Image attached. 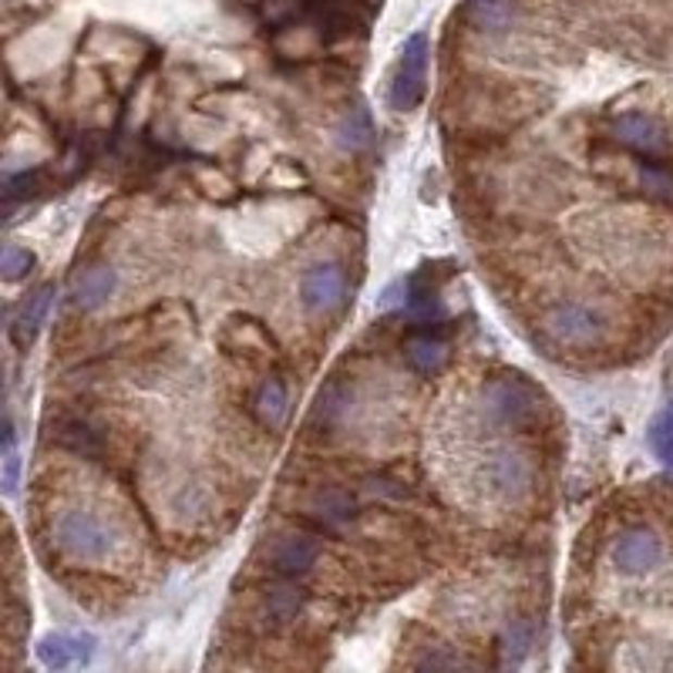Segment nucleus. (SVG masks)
Masks as SVG:
<instances>
[{
    "label": "nucleus",
    "instance_id": "f257e3e1",
    "mask_svg": "<svg viewBox=\"0 0 673 673\" xmlns=\"http://www.w3.org/2000/svg\"><path fill=\"white\" fill-rule=\"evenodd\" d=\"M54 539L75 559H101L112 549V533L91 512H64L54 525Z\"/></svg>",
    "mask_w": 673,
    "mask_h": 673
},
{
    "label": "nucleus",
    "instance_id": "f03ea898",
    "mask_svg": "<svg viewBox=\"0 0 673 673\" xmlns=\"http://www.w3.org/2000/svg\"><path fill=\"white\" fill-rule=\"evenodd\" d=\"M428 38L424 34H411L401 48V64L391 85V109L408 112L424 98V78H428Z\"/></svg>",
    "mask_w": 673,
    "mask_h": 673
},
{
    "label": "nucleus",
    "instance_id": "7ed1b4c3",
    "mask_svg": "<svg viewBox=\"0 0 673 673\" xmlns=\"http://www.w3.org/2000/svg\"><path fill=\"white\" fill-rule=\"evenodd\" d=\"M300 297L310 313H334L347 297V279L337 263H316L303 273Z\"/></svg>",
    "mask_w": 673,
    "mask_h": 673
},
{
    "label": "nucleus",
    "instance_id": "20e7f679",
    "mask_svg": "<svg viewBox=\"0 0 673 673\" xmlns=\"http://www.w3.org/2000/svg\"><path fill=\"white\" fill-rule=\"evenodd\" d=\"M613 135L623 141V146H630L633 152H644V155H666L670 152L666 128L653 115H644V112L620 115L613 122Z\"/></svg>",
    "mask_w": 673,
    "mask_h": 673
},
{
    "label": "nucleus",
    "instance_id": "39448f33",
    "mask_svg": "<svg viewBox=\"0 0 673 673\" xmlns=\"http://www.w3.org/2000/svg\"><path fill=\"white\" fill-rule=\"evenodd\" d=\"M660 559H663V546L650 528H630V533H623L613 546V562L630 576L650 573Z\"/></svg>",
    "mask_w": 673,
    "mask_h": 673
},
{
    "label": "nucleus",
    "instance_id": "423d86ee",
    "mask_svg": "<svg viewBox=\"0 0 673 673\" xmlns=\"http://www.w3.org/2000/svg\"><path fill=\"white\" fill-rule=\"evenodd\" d=\"M488 411L502 424H522L536 414V391L519 377H506L488 387Z\"/></svg>",
    "mask_w": 673,
    "mask_h": 673
},
{
    "label": "nucleus",
    "instance_id": "0eeeda50",
    "mask_svg": "<svg viewBox=\"0 0 673 673\" xmlns=\"http://www.w3.org/2000/svg\"><path fill=\"white\" fill-rule=\"evenodd\" d=\"M270 559H273V570L287 579H297V576H307L313 570V562L321 559V546L313 539L294 533V536H279L270 549Z\"/></svg>",
    "mask_w": 673,
    "mask_h": 673
},
{
    "label": "nucleus",
    "instance_id": "6e6552de",
    "mask_svg": "<svg viewBox=\"0 0 673 673\" xmlns=\"http://www.w3.org/2000/svg\"><path fill=\"white\" fill-rule=\"evenodd\" d=\"M549 331L562 344H589L599 334V316L579 303H562L549 313Z\"/></svg>",
    "mask_w": 673,
    "mask_h": 673
},
{
    "label": "nucleus",
    "instance_id": "1a4fd4ad",
    "mask_svg": "<svg viewBox=\"0 0 673 673\" xmlns=\"http://www.w3.org/2000/svg\"><path fill=\"white\" fill-rule=\"evenodd\" d=\"M91 653H95V640H91V636L54 633V636H45V640L38 644V660H41L48 670H67V666L88 663Z\"/></svg>",
    "mask_w": 673,
    "mask_h": 673
},
{
    "label": "nucleus",
    "instance_id": "9d476101",
    "mask_svg": "<svg viewBox=\"0 0 673 673\" xmlns=\"http://www.w3.org/2000/svg\"><path fill=\"white\" fill-rule=\"evenodd\" d=\"M353 512H358V506H353L350 491L334 488V485L316 488L310 499H307V515H310L316 525H324V528L344 525L347 519H353Z\"/></svg>",
    "mask_w": 673,
    "mask_h": 673
},
{
    "label": "nucleus",
    "instance_id": "9b49d317",
    "mask_svg": "<svg viewBox=\"0 0 673 673\" xmlns=\"http://www.w3.org/2000/svg\"><path fill=\"white\" fill-rule=\"evenodd\" d=\"M51 303H54V283H45L41 290H34V294L24 300L17 321H14V327H11V337H14L17 347H27L34 337H38V331H41V324H45Z\"/></svg>",
    "mask_w": 673,
    "mask_h": 673
},
{
    "label": "nucleus",
    "instance_id": "f8f14e48",
    "mask_svg": "<svg viewBox=\"0 0 673 673\" xmlns=\"http://www.w3.org/2000/svg\"><path fill=\"white\" fill-rule=\"evenodd\" d=\"M115 283H119V276L112 266H91L78 276L75 290H71V303H75L78 310H95L112 297Z\"/></svg>",
    "mask_w": 673,
    "mask_h": 673
},
{
    "label": "nucleus",
    "instance_id": "ddd939ff",
    "mask_svg": "<svg viewBox=\"0 0 673 673\" xmlns=\"http://www.w3.org/2000/svg\"><path fill=\"white\" fill-rule=\"evenodd\" d=\"M253 408H257V417L266 424V428H279V424L287 421L290 398H287V387H283L279 377H266V381L257 387Z\"/></svg>",
    "mask_w": 673,
    "mask_h": 673
},
{
    "label": "nucleus",
    "instance_id": "4468645a",
    "mask_svg": "<svg viewBox=\"0 0 673 673\" xmlns=\"http://www.w3.org/2000/svg\"><path fill=\"white\" fill-rule=\"evenodd\" d=\"M300 607H303V593H300L297 586L283 583V586H270V589H266L263 610H266V620H273L276 626L297 620Z\"/></svg>",
    "mask_w": 673,
    "mask_h": 673
},
{
    "label": "nucleus",
    "instance_id": "2eb2a0df",
    "mask_svg": "<svg viewBox=\"0 0 673 673\" xmlns=\"http://www.w3.org/2000/svg\"><path fill=\"white\" fill-rule=\"evenodd\" d=\"M337 141H340L344 149H350V152L371 146V141H374V122H371L367 109L350 112V115L337 125Z\"/></svg>",
    "mask_w": 673,
    "mask_h": 673
},
{
    "label": "nucleus",
    "instance_id": "dca6fc26",
    "mask_svg": "<svg viewBox=\"0 0 673 673\" xmlns=\"http://www.w3.org/2000/svg\"><path fill=\"white\" fill-rule=\"evenodd\" d=\"M533 647V623L528 620H512L502 633V663L506 666H519Z\"/></svg>",
    "mask_w": 673,
    "mask_h": 673
},
{
    "label": "nucleus",
    "instance_id": "f3484780",
    "mask_svg": "<svg viewBox=\"0 0 673 673\" xmlns=\"http://www.w3.org/2000/svg\"><path fill=\"white\" fill-rule=\"evenodd\" d=\"M650 448L666 469H673V404H666L653 421H650Z\"/></svg>",
    "mask_w": 673,
    "mask_h": 673
},
{
    "label": "nucleus",
    "instance_id": "a211bd4d",
    "mask_svg": "<svg viewBox=\"0 0 673 673\" xmlns=\"http://www.w3.org/2000/svg\"><path fill=\"white\" fill-rule=\"evenodd\" d=\"M58 441L78 454H101V438L98 432H91L85 421H64L58 428Z\"/></svg>",
    "mask_w": 673,
    "mask_h": 673
},
{
    "label": "nucleus",
    "instance_id": "6ab92c4d",
    "mask_svg": "<svg viewBox=\"0 0 673 673\" xmlns=\"http://www.w3.org/2000/svg\"><path fill=\"white\" fill-rule=\"evenodd\" d=\"M472 17L482 30H506L512 24V0H472Z\"/></svg>",
    "mask_w": 673,
    "mask_h": 673
},
{
    "label": "nucleus",
    "instance_id": "aec40b11",
    "mask_svg": "<svg viewBox=\"0 0 673 673\" xmlns=\"http://www.w3.org/2000/svg\"><path fill=\"white\" fill-rule=\"evenodd\" d=\"M408 361L421 371V374H432L445 364V344L432 340V337H417L408 344Z\"/></svg>",
    "mask_w": 673,
    "mask_h": 673
},
{
    "label": "nucleus",
    "instance_id": "412c9836",
    "mask_svg": "<svg viewBox=\"0 0 673 673\" xmlns=\"http://www.w3.org/2000/svg\"><path fill=\"white\" fill-rule=\"evenodd\" d=\"M347 408V391L340 384H331L327 391H321V398H316V408H313V417L321 424H334Z\"/></svg>",
    "mask_w": 673,
    "mask_h": 673
},
{
    "label": "nucleus",
    "instance_id": "4be33fe9",
    "mask_svg": "<svg viewBox=\"0 0 673 673\" xmlns=\"http://www.w3.org/2000/svg\"><path fill=\"white\" fill-rule=\"evenodd\" d=\"M30 266H34V253L30 250H21V246H4V257H0V270H4V279H21V276H27L30 273Z\"/></svg>",
    "mask_w": 673,
    "mask_h": 673
},
{
    "label": "nucleus",
    "instance_id": "5701e85b",
    "mask_svg": "<svg viewBox=\"0 0 673 673\" xmlns=\"http://www.w3.org/2000/svg\"><path fill=\"white\" fill-rule=\"evenodd\" d=\"M41 183V172L34 169V172H21V175H11L8 186H4V196H8V209H14L17 199H27L34 189H38Z\"/></svg>",
    "mask_w": 673,
    "mask_h": 673
},
{
    "label": "nucleus",
    "instance_id": "b1692460",
    "mask_svg": "<svg viewBox=\"0 0 673 673\" xmlns=\"http://www.w3.org/2000/svg\"><path fill=\"white\" fill-rule=\"evenodd\" d=\"M644 186L650 196H660V199H673V179L660 169H644Z\"/></svg>",
    "mask_w": 673,
    "mask_h": 673
}]
</instances>
